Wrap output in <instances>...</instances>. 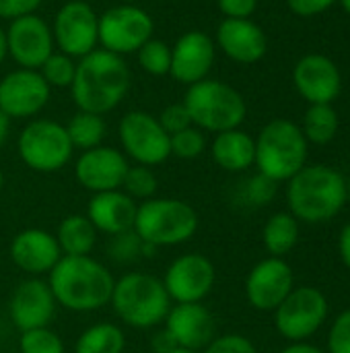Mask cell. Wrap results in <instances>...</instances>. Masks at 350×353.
<instances>
[{
  "mask_svg": "<svg viewBox=\"0 0 350 353\" xmlns=\"http://www.w3.org/2000/svg\"><path fill=\"white\" fill-rule=\"evenodd\" d=\"M202 353H256L254 343L237 333H227V335H217Z\"/></svg>",
  "mask_w": 350,
  "mask_h": 353,
  "instance_id": "cell-38",
  "label": "cell"
},
{
  "mask_svg": "<svg viewBox=\"0 0 350 353\" xmlns=\"http://www.w3.org/2000/svg\"><path fill=\"white\" fill-rule=\"evenodd\" d=\"M56 298L41 277H29L21 281L8 300V319L12 327L23 333L31 329L50 327L56 314Z\"/></svg>",
  "mask_w": 350,
  "mask_h": 353,
  "instance_id": "cell-18",
  "label": "cell"
},
{
  "mask_svg": "<svg viewBox=\"0 0 350 353\" xmlns=\"http://www.w3.org/2000/svg\"><path fill=\"white\" fill-rule=\"evenodd\" d=\"M138 0H122V4H136Z\"/></svg>",
  "mask_w": 350,
  "mask_h": 353,
  "instance_id": "cell-53",
  "label": "cell"
},
{
  "mask_svg": "<svg viewBox=\"0 0 350 353\" xmlns=\"http://www.w3.org/2000/svg\"><path fill=\"white\" fill-rule=\"evenodd\" d=\"M169 149L171 155L179 157V159H196L204 153L206 149V137L204 130L196 128V126H188L175 134L169 137Z\"/></svg>",
  "mask_w": 350,
  "mask_h": 353,
  "instance_id": "cell-35",
  "label": "cell"
},
{
  "mask_svg": "<svg viewBox=\"0 0 350 353\" xmlns=\"http://www.w3.org/2000/svg\"><path fill=\"white\" fill-rule=\"evenodd\" d=\"M6 54H8V48H6V31L0 27V64L6 58Z\"/></svg>",
  "mask_w": 350,
  "mask_h": 353,
  "instance_id": "cell-48",
  "label": "cell"
},
{
  "mask_svg": "<svg viewBox=\"0 0 350 353\" xmlns=\"http://www.w3.org/2000/svg\"><path fill=\"white\" fill-rule=\"evenodd\" d=\"M347 201H350V178H347Z\"/></svg>",
  "mask_w": 350,
  "mask_h": 353,
  "instance_id": "cell-50",
  "label": "cell"
},
{
  "mask_svg": "<svg viewBox=\"0 0 350 353\" xmlns=\"http://www.w3.org/2000/svg\"><path fill=\"white\" fill-rule=\"evenodd\" d=\"M8 134H10V118L0 110V145L6 143Z\"/></svg>",
  "mask_w": 350,
  "mask_h": 353,
  "instance_id": "cell-47",
  "label": "cell"
},
{
  "mask_svg": "<svg viewBox=\"0 0 350 353\" xmlns=\"http://www.w3.org/2000/svg\"><path fill=\"white\" fill-rule=\"evenodd\" d=\"M52 87L43 81L39 70L17 68L0 81V110L12 118H33L39 114L47 99Z\"/></svg>",
  "mask_w": 350,
  "mask_h": 353,
  "instance_id": "cell-17",
  "label": "cell"
},
{
  "mask_svg": "<svg viewBox=\"0 0 350 353\" xmlns=\"http://www.w3.org/2000/svg\"><path fill=\"white\" fill-rule=\"evenodd\" d=\"M2 188H4V174H2V170H0V192H2Z\"/></svg>",
  "mask_w": 350,
  "mask_h": 353,
  "instance_id": "cell-51",
  "label": "cell"
},
{
  "mask_svg": "<svg viewBox=\"0 0 350 353\" xmlns=\"http://www.w3.org/2000/svg\"><path fill=\"white\" fill-rule=\"evenodd\" d=\"M153 31L155 23L151 14L136 4L111 6L99 17V43L118 56L138 52L153 37Z\"/></svg>",
  "mask_w": 350,
  "mask_h": 353,
  "instance_id": "cell-10",
  "label": "cell"
},
{
  "mask_svg": "<svg viewBox=\"0 0 350 353\" xmlns=\"http://www.w3.org/2000/svg\"><path fill=\"white\" fill-rule=\"evenodd\" d=\"M184 105L196 128L215 134L239 128L248 116L243 95L217 79H204L190 85L184 97Z\"/></svg>",
  "mask_w": 350,
  "mask_h": 353,
  "instance_id": "cell-7",
  "label": "cell"
},
{
  "mask_svg": "<svg viewBox=\"0 0 350 353\" xmlns=\"http://www.w3.org/2000/svg\"><path fill=\"white\" fill-rule=\"evenodd\" d=\"M72 153L66 126L56 120H33L19 134V155L33 172H58L72 159Z\"/></svg>",
  "mask_w": 350,
  "mask_h": 353,
  "instance_id": "cell-8",
  "label": "cell"
},
{
  "mask_svg": "<svg viewBox=\"0 0 350 353\" xmlns=\"http://www.w3.org/2000/svg\"><path fill=\"white\" fill-rule=\"evenodd\" d=\"M169 353H194V352H188V350H182V347H177V350H173V352Z\"/></svg>",
  "mask_w": 350,
  "mask_h": 353,
  "instance_id": "cell-52",
  "label": "cell"
},
{
  "mask_svg": "<svg viewBox=\"0 0 350 353\" xmlns=\"http://www.w3.org/2000/svg\"><path fill=\"white\" fill-rule=\"evenodd\" d=\"M159 124L163 126V130L171 137V134H175V132H179V130H184V128H188V126H194L192 124V118H190V114H188V110H186V105H184V101L182 103H171V105H167L161 114H159Z\"/></svg>",
  "mask_w": 350,
  "mask_h": 353,
  "instance_id": "cell-40",
  "label": "cell"
},
{
  "mask_svg": "<svg viewBox=\"0 0 350 353\" xmlns=\"http://www.w3.org/2000/svg\"><path fill=\"white\" fill-rule=\"evenodd\" d=\"M54 236L64 256H87L93 252L99 232L87 215L74 213L60 221Z\"/></svg>",
  "mask_w": 350,
  "mask_h": 353,
  "instance_id": "cell-26",
  "label": "cell"
},
{
  "mask_svg": "<svg viewBox=\"0 0 350 353\" xmlns=\"http://www.w3.org/2000/svg\"><path fill=\"white\" fill-rule=\"evenodd\" d=\"M167 296L175 304L204 302L217 283L215 263L200 252H186L173 259L161 277Z\"/></svg>",
  "mask_w": 350,
  "mask_h": 353,
  "instance_id": "cell-13",
  "label": "cell"
},
{
  "mask_svg": "<svg viewBox=\"0 0 350 353\" xmlns=\"http://www.w3.org/2000/svg\"><path fill=\"white\" fill-rule=\"evenodd\" d=\"M138 203L124 190H107L93 194L87 207V217L97 232L105 236H120L132 232Z\"/></svg>",
  "mask_w": 350,
  "mask_h": 353,
  "instance_id": "cell-24",
  "label": "cell"
},
{
  "mask_svg": "<svg viewBox=\"0 0 350 353\" xmlns=\"http://www.w3.org/2000/svg\"><path fill=\"white\" fill-rule=\"evenodd\" d=\"M163 325L177 347L188 352H202L217 337L215 314L202 302L171 304Z\"/></svg>",
  "mask_w": 350,
  "mask_h": 353,
  "instance_id": "cell-20",
  "label": "cell"
},
{
  "mask_svg": "<svg viewBox=\"0 0 350 353\" xmlns=\"http://www.w3.org/2000/svg\"><path fill=\"white\" fill-rule=\"evenodd\" d=\"M39 74L50 87L64 89L70 87L76 74V62L74 58L62 54V52H52L47 60L39 66Z\"/></svg>",
  "mask_w": 350,
  "mask_h": 353,
  "instance_id": "cell-33",
  "label": "cell"
},
{
  "mask_svg": "<svg viewBox=\"0 0 350 353\" xmlns=\"http://www.w3.org/2000/svg\"><path fill=\"white\" fill-rule=\"evenodd\" d=\"M198 228L200 217L190 203L171 196H153L138 203L132 230L144 244L159 250L190 242Z\"/></svg>",
  "mask_w": 350,
  "mask_h": 353,
  "instance_id": "cell-5",
  "label": "cell"
},
{
  "mask_svg": "<svg viewBox=\"0 0 350 353\" xmlns=\"http://www.w3.org/2000/svg\"><path fill=\"white\" fill-rule=\"evenodd\" d=\"M278 353H324L320 347L307 343V341H295L291 345H287L285 350H281Z\"/></svg>",
  "mask_w": 350,
  "mask_h": 353,
  "instance_id": "cell-46",
  "label": "cell"
},
{
  "mask_svg": "<svg viewBox=\"0 0 350 353\" xmlns=\"http://www.w3.org/2000/svg\"><path fill=\"white\" fill-rule=\"evenodd\" d=\"M274 194H276V182L266 178V176H262L260 172L256 176H252L245 182V186H243V196L254 207L268 205L274 199Z\"/></svg>",
  "mask_w": 350,
  "mask_h": 353,
  "instance_id": "cell-37",
  "label": "cell"
},
{
  "mask_svg": "<svg viewBox=\"0 0 350 353\" xmlns=\"http://www.w3.org/2000/svg\"><path fill=\"white\" fill-rule=\"evenodd\" d=\"M128 89L130 68L124 56L97 48L91 54L78 58L70 91L80 112L103 116L124 99Z\"/></svg>",
  "mask_w": 350,
  "mask_h": 353,
  "instance_id": "cell-2",
  "label": "cell"
},
{
  "mask_svg": "<svg viewBox=\"0 0 350 353\" xmlns=\"http://www.w3.org/2000/svg\"><path fill=\"white\" fill-rule=\"evenodd\" d=\"M217 46L204 31H188L171 46V70L169 74L182 85H194L208 79L215 64Z\"/></svg>",
  "mask_w": 350,
  "mask_h": 353,
  "instance_id": "cell-21",
  "label": "cell"
},
{
  "mask_svg": "<svg viewBox=\"0 0 350 353\" xmlns=\"http://www.w3.org/2000/svg\"><path fill=\"white\" fill-rule=\"evenodd\" d=\"M66 132L74 149L89 151L101 145V141L105 139L107 126H105L103 116L78 110L66 124Z\"/></svg>",
  "mask_w": 350,
  "mask_h": 353,
  "instance_id": "cell-30",
  "label": "cell"
},
{
  "mask_svg": "<svg viewBox=\"0 0 350 353\" xmlns=\"http://www.w3.org/2000/svg\"><path fill=\"white\" fill-rule=\"evenodd\" d=\"M328 353H350V308L340 312L330 327Z\"/></svg>",
  "mask_w": 350,
  "mask_h": 353,
  "instance_id": "cell-39",
  "label": "cell"
},
{
  "mask_svg": "<svg viewBox=\"0 0 350 353\" xmlns=\"http://www.w3.org/2000/svg\"><path fill=\"white\" fill-rule=\"evenodd\" d=\"M120 143L124 155L138 165H161L171 157L169 134L163 130L159 120L149 112L134 110L120 120Z\"/></svg>",
  "mask_w": 350,
  "mask_h": 353,
  "instance_id": "cell-11",
  "label": "cell"
},
{
  "mask_svg": "<svg viewBox=\"0 0 350 353\" xmlns=\"http://www.w3.org/2000/svg\"><path fill=\"white\" fill-rule=\"evenodd\" d=\"M8 254L12 265L29 277L47 275L64 256L56 236L41 228H29L19 232L8 246Z\"/></svg>",
  "mask_w": 350,
  "mask_h": 353,
  "instance_id": "cell-22",
  "label": "cell"
},
{
  "mask_svg": "<svg viewBox=\"0 0 350 353\" xmlns=\"http://www.w3.org/2000/svg\"><path fill=\"white\" fill-rule=\"evenodd\" d=\"M54 46L70 56L83 58L97 50L99 43V14L85 0H70L60 6L52 27Z\"/></svg>",
  "mask_w": 350,
  "mask_h": 353,
  "instance_id": "cell-12",
  "label": "cell"
},
{
  "mask_svg": "<svg viewBox=\"0 0 350 353\" xmlns=\"http://www.w3.org/2000/svg\"><path fill=\"white\" fill-rule=\"evenodd\" d=\"M287 203L297 221L324 223L347 205V178L330 165H305L289 180Z\"/></svg>",
  "mask_w": 350,
  "mask_h": 353,
  "instance_id": "cell-3",
  "label": "cell"
},
{
  "mask_svg": "<svg viewBox=\"0 0 350 353\" xmlns=\"http://www.w3.org/2000/svg\"><path fill=\"white\" fill-rule=\"evenodd\" d=\"M307 139L299 124L276 118L268 122L256 139L258 172L270 180L289 182L299 170L307 165Z\"/></svg>",
  "mask_w": 350,
  "mask_h": 353,
  "instance_id": "cell-6",
  "label": "cell"
},
{
  "mask_svg": "<svg viewBox=\"0 0 350 353\" xmlns=\"http://www.w3.org/2000/svg\"><path fill=\"white\" fill-rule=\"evenodd\" d=\"M19 352L21 353H64L62 337L52 331L50 327L23 331L19 337Z\"/></svg>",
  "mask_w": 350,
  "mask_h": 353,
  "instance_id": "cell-34",
  "label": "cell"
},
{
  "mask_svg": "<svg viewBox=\"0 0 350 353\" xmlns=\"http://www.w3.org/2000/svg\"><path fill=\"white\" fill-rule=\"evenodd\" d=\"M113 283V273L91 254L62 256L47 273V285L56 304L80 314L105 308L111 300Z\"/></svg>",
  "mask_w": 350,
  "mask_h": 353,
  "instance_id": "cell-1",
  "label": "cell"
},
{
  "mask_svg": "<svg viewBox=\"0 0 350 353\" xmlns=\"http://www.w3.org/2000/svg\"><path fill=\"white\" fill-rule=\"evenodd\" d=\"M293 269L285 259L268 256L252 267L245 277L248 304L260 312H274L293 292Z\"/></svg>",
  "mask_w": 350,
  "mask_h": 353,
  "instance_id": "cell-14",
  "label": "cell"
},
{
  "mask_svg": "<svg viewBox=\"0 0 350 353\" xmlns=\"http://www.w3.org/2000/svg\"><path fill=\"white\" fill-rule=\"evenodd\" d=\"M151 350L153 353H169L173 352V350H177V343L173 341V337L163 329V331H159V333H155L153 337H151Z\"/></svg>",
  "mask_w": 350,
  "mask_h": 353,
  "instance_id": "cell-44",
  "label": "cell"
},
{
  "mask_svg": "<svg viewBox=\"0 0 350 353\" xmlns=\"http://www.w3.org/2000/svg\"><path fill=\"white\" fill-rule=\"evenodd\" d=\"M130 199H134L136 203L140 201H149L157 194L159 190V180L153 172V168L149 165H130L126 176H124V182H122V188Z\"/></svg>",
  "mask_w": 350,
  "mask_h": 353,
  "instance_id": "cell-31",
  "label": "cell"
},
{
  "mask_svg": "<svg viewBox=\"0 0 350 353\" xmlns=\"http://www.w3.org/2000/svg\"><path fill=\"white\" fill-rule=\"evenodd\" d=\"M217 4L225 19H250L258 8V0H217Z\"/></svg>",
  "mask_w": 350,
  "mask_h": 353,
  "instance_id": "cell-42",
  "label": "cell"
},
{
  "mask_svg": "<svg viewBox=\"0 0 350 353\" xmlns=\"http://www.w3.org/2000/svg\"><path fill=\"white\" fill-rule=\"evenodd\" d=\"M340 128L338 112L332 103H311L303 116V137L314 145H328L334 141Z\"/></svg>",
  "mask_w": 350,
  "mask_h": 353,
  "instance_id": "cell-29",
  "label": "cell"
},
{
  "mask_svg": "<svg viewBox=\"0 0 350 353\" xmlns=\"http://www.w3.org/2000/svg\"><path fill=\"white\" fill-rule=\"evenodd\" d=\"M340 4H342V8H344V12L350 17V0H338Z\"/></svg>",
  "mask_w": 350,
  "mask_h": 353,
  "instance_id": "cell-49",
  "label": "cell"
},
{
  "mask_svg": "<svg viewBox=\"0 0 350 353\" xmlns=\"http://www.w3.org/2000/svg\"><path fill=\"white\" fill-rule=\"evenodd\" d=\"M128 168L130 161L122 151L99 145L78 155L74 163V178L85 190L99 194L107 190H120Z\"/></svg>",
  "mask_w": 350,
  "mask_h": 353,
  "instance_id": "cell-16",
  "label": "cell"
},
{
  "mask_svg": "<svg viewBox=\"0 0 350 353\" xmlns=\"http://www.w3.org/2000/svg\"><path fill=\"white\" fill-rule=\"evenodd\" d=\"M109 306L118 321L146 331L165 323L171 300L159 277L144 271H130L116 279Z\"/></svg>",
  "mask_w": 350,
  "mask_h": 353,
  "instance_id": "cell-4",
  "label": "cell"
},
{
  "mask_svg": "<svg viewBox=\"0 0 350 353\" xmlns=\"http://www.w3.org/2000/svg\"><path fill=\"white\" fill-rule=\"evenodd\" d=\"M328 319V298L318 288H293L274 310V327L287 341H307Z\"/></svg>",
  "mask_w": 350,
  "mask_h": 353,
  "instance_id": "cell-9",
  "label": "cell"
},
{
  "mask_svg": "<svg viewBox=\"0 0 350 353\" xmlns=\"http://www.w3.org/2000/svg\"><path fill=\"white\" fill-rule=\"evenodd\" d=\"M262 242L270 256L283 259L299 242V221L291 213H274L262 230Z\"/></svg>",
  "mask_w": 350,
  "mask_h": 353,
  "instance_id": "cell-27",
  "label": "cell"
},
{
  "mask_svg": "<svg viewBox=\"0 0 350 353\" xmlns=\"http://www.w3.org/2000/svg\"><path fill=\"white\" fill-rule=\"evenodd\" d=\"M43 0H0V19H21L27 14H35Z\"/></svg>",
  "mask_w": 350,
  "mask_h": 353,
  "instance_id": "cell-41",
  "label": "cell"
},
{
  "mask_svg": "<svg viewBox=\"0 0 350 353\" xmlns=\"http://www.w3.org/2000/svg\"><path fill=\"white\" fill-rule=\"evenodd\" d=\"M107 254L113 263L120 265H130L134 263L138 256H142V240L132 232L120 234V236H111Z\"/></svg>",
  "mask_w": 350,
  "mask_h": 353,
  "instance_id": "cell-36",
  "label": "cell"
},
{
  "mask_svg": "<svg viewBox=\"0 0 350 353\" xmlns=\"http://www.w3.org/2000/svg\"><path fill=\"white\" fill-rule=\"evenodd\" d=\"M136 56H138L140 68L153 77H163V74H169L171 70V46H167L161 39L151 37L149 41L140 46Z\"/></svg>",
  "mask_w": 350,
  "mask_h": 353,
  "instance_id": "cell-32",
  "label": "cell"
},
{
  "mask_svg": "<svg viewBox=\"0 0 350 353\" xmlns=\"http://www.w3.org/2000/svg\"><path fill=\"white\" fill-rule=\"evenodd\" d=\"M217 46L239 64H256L266 56L268 37L252 19H223L217 29Z\"/></svg>",
  "mask_w": 350,
  "mask_h": 353,
  "instance_id": "cell-23",
  "label": "cell"
},
{
  "mask_svg": "<svg viewBox=\"0 0 350 353\" xmlns=\"http://www.w3.org/2000/svg\"><path fill=\"white\" fill-rule=\"evenodd\" d=\"M338 0H287L289 8L297 17H318L332 8Z\"/></svg>",
  "mask_w": 350,
  "mask_h": 353,
  "instance_id": "cell-43",
  "label": "cell"
},
{
  "mask_svg": "<svg viewBox=\"0 0 350 353\" xmlns=\"http://www.w3.org/2000/svg\"><path fill=\"white\" fill-rule=\"evenodd\" d=\"M297 93L311 103H334L342 89V74L336 62L324 54H307L293 68Z\"/></svg>",
  "mask_w": 350,
  "mask_h": 353,
  "instance_id": "cell-19",
  "label": "cell"
},
{
  "mask_svg": "<svg viewBox=\"0 0 350 353\" xmlns=\"http://www.w3.org/2000/svg\"><path fill=\"white\" fill-rule=\"evenodd\" d=\"M6 48L19 68L39 70L56 48L52 27L37 14L14 19L6 29Z\"/></svg>",
  "mask_w": 350,
  "mask_h": 353,
  "instance_id": "cell-15",
  "label": "cell"
},
{
  "mask_svg": "<svg viewBox=\"0 0 350 353\" xmlns=\"http://www.w3.org/2000/svg\"><path fill=\"white\" fill-rule=\"evenodd\" d=\"M338 252H340V259L344 263V267L349 269L350 273V223L342 228L340 232V238H338Z\"/></svg>",
  "mask_w": 350,
  "mask_h": 353,
  "instance_id": "cell-45",
  "label": "cell"
},
{
  "mask_svg": "<svg viewBox=\"0 0 350 353\" xmlns=\"http://www.w3.org/2000/svg\"><path fill=\"white\" fill-rule=\"evenodd\" d=\"M126 335L116 323H95L87 327L76 343L74 353H124Z\"/></svg>",
  "mask_w": 350,
  "mask_h": 353,
  "instance_id": "cell-28",
  "label": "cell"
},
{
  "mask_svg": "<svg viewBox=\"0 0 350 353\" xmlns=\"http://www.w3.org/2000/svg\"><path fill=\"white\" fill-rule=\"evenodd\" d=\"M212 161L231 174L245 172L256 161V139L241 128L219 132L210 145Z\"/></svg>",
  "mask_w": 350,
  "mask_h": 353,
  "instance_id": "cell-25",
  "label": "cell"
}]
</instances>
